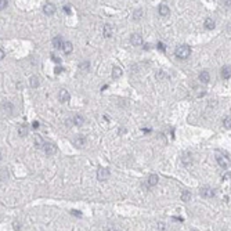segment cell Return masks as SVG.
Segmentation results:
<instances>
[{"label":"cell","instance_id":"6da1fadb","mask_svg":"<svg viewBox=\"0 0 231 231\" xmlns=\"http://www.w3.org/2000/svg\"><path fill=\"white\" fill-rule=\"evenodd\" d=\"M174 54L180 60H187L190 57V54H191V47L187 46V44H181V46H179V47L176 48Z\"/></svg>","mask_w":231,"mask_h":231},{"label":"cell","instance_id":"74e56055","mask_svg":"<svg viewBox=\"0 0 231 231\" xmlns=\"http://www.w3.org/2000/svg\"><path fill=\"white\" fill-rule=\"evenodd\" d=\"M39 126H40V125H39V122H36V121L33 122V129H37Z\"/></svg>","mask_w":231,"mask_h":231},{"label":"cell","instance_id":"836d02e7","mask_svg":"<svg viewBox=\"0 0 231 231\" xmlns=\"http://www.w3.org/2000/svg\"><path fill=\"white\" fill-rule=\"evenodd\" d=\"M157 78L158 79H165V78H166V75H165L162 71H161V72H158V74H157Z\"/></svg>","mask_w":231,"mask_h":231},{"label":"cell","instance_id":"d6a6232c","mask_svg":"<svg viewBox=\"0 0 231 231\" xmlns=\"http://www.w3.org/2000/svg\"><path fill=\"white\" fill-rule=\"evenodd\" d=\"M7 3H8V0H1V4H0V8L3 10V8H6L7 7Z\"/></svg>","mask_w":231,"mask_h":231},{"label":"cell","instance_id":"3957f363","mask_svg":"<svg viewBox=\"0 0 231 231\" xmlns=\"http://www.w3.org/2000/svg\"><path fill=\"white\" fill-rule=\"evenodd\" d=\"M97 179L100 181H107L110 179V170L107 168H100L97 170Z\"/></svg>","mask_w":231,"mask_h":231},{"label":"cell","instance_id":"52a82bcc","mask_svg":"<svg viewBox=\"0 0 231 231\" xmlns=\"http://www.w3.org/2000/svg\"><path fill=\"white\" fill-rule=\"evenodd\" d=\"M103 35H104L105 37H111L114 35V26L110 25V24H105V25L103 26Z\"/></svg>","mask_w":231,"mask_h":231},{"label":"cell","instance_id":"ffe728a7","mask_svg":"<svg viewBox=\"0 0 231 231\" xmlns=\"http://www.w3.org/2000/svg\"><path fill=\"white\" fill-rule=\"evenodd\" d=\"M181 162L184 165H190V163H192V157H191V154H185L183 158H181Z\"/></svg>","mask_w":231,"mask_h":231},{"label":"cell","instance_id":"9a60e30c","mask_svg":"<svg viewBox=\"0 0 231 231\" xmlns=\"http://www.w3.org/2000/svg\"><path fill=\"white\" fill-rule=\"evenodd\" d=\"M84 122V118L82 115H75L74 116V125H76V126H82Z\"/></svg>","mask_w":231,"mask_h":231},{"label":"cell","instance_id":"7a4b0ae2","mask_svg":"<svg viewBox=\"0 0 231 231\" xmlns=\"http://www.w3.org/2000/svg\"><path fill=\"white\" fill-rule=\"evenodd\" d=\"M216 161H217V163H219L223 169H227L228 166H230V158L227 157L226 154L217 152V155H216Z\"/></svg>","mask_w":231,"mask_h":231},{"label":"cell","instance_id":"4316f807","mask_svg":"<svg viewBox=\"0 0 231 231\" xmlns=\"http://www.w3.org/2000/svg\"><path fill=\"white\" fill-rule=\"evenodd\" d=\"M143 17V10L141 8H138V10H136L134 11V14H133V20H140V18H141Z\"/></svg>","mask_w":231,"mask_h":231},{"label":"cell","instance_id":"277c9868","mask_svg":"<svg viewBox=\"0 0 231 231\" xmlns=\"http://www.w3.org/2000/svg\"><path fill=\"white\" fill-rule=\"evenodd\" d=\"M201 197H204V198H212V197H215V191L209 187H202L199 191Z\"/></svg>","mask_w":231,"mask_h":231},{"label":"cell","instance_id":"603a6c76","mask_svg":"<svg viewBox=\"0 0 231 231\" xmlns=\"http://www.w3.org/2000/svg\"><path fill=\"white\" fill-rule=\"evenodd\" d=\"M3 110L7 111L8 114H11V112H13V104H11V103H8V101L3 103Z\"/></svg>","mask_w":231,"mask_h":231},{"label":"cell","instance_id":"f1b7e54d","mask_svg":"<svg viewBox=\"0 0 231 231\" xmlns=\"http://www.w3.org/2000/svg\"><path fill=\"white\" fill-rule=\"evenodd\" d=\"M221 179L223 180H230L231 179V172H226V173L221 174Z\"/></svg>","mask_w":231,"mask_h":231},{"label":"cell","instance_id":"d590c367","mask_svg":"<svg viewBox=\"0 0 231 231\" xmlns=\"http://www.w3.org/2000/svg\"><path fill=\"white\" fill-rule=\"evenodd\" d=\"M64 11H65L67 14H69V13H71V7H69V6H64Z\"/></svg>","mask_w":231,"mask_h":231},{"label":"cell","instance_id":"8992f818","mask_svg":"<svg viewBox=\"0 0 231 231\" xmlns=\"http://www.w3.org/2000/svg\"><path fill=\"white\" fill-rule=\"evenodd\" d=\"M43 13L47 14V15L54 14V13H55V6L53 4V3H46V4L43 6Z\"/></svg>","mask_w":231,"mask_h":231},{"label":"cell","instance_id":"b9f144b4","mask_svg":"<svg viewBox=\"0 0 231 231\" xmlns=\"http://www.w3.org/2000/svg\"><path fill=\"white\" fill-rule=\"evenodd\" d=\"M190 231H198V230H190Z\"/></svg>","mask_w":231,"mask_h":231},{"label":"cell","instance_id":"5bb4252c","mask_svg":"<svg viewBox=\"0 0 231 231\" xmlns=\"http://www.w3.org/2000/svg\"><path fill=\"white\" fill-rule=\"evenodd\" d=\"M158 180H159V177H158L157 174H151L147 180V184L150 185V187H154V185H157L158 184Z\"/></svg>","mask_w":231,"mask_h":231},{"label":"cell","instance_id":"f546056e","mask_svg":"<svg viewBox=\"0 0 231 231\" xmlns=\"http://www.w3.org/2000/svg\"><path fill=\"white\" fill-rule=\"evenodd\" d=\"M62 71H64V68L61 67V65H58V67H55V69H54V74L58 75V74H61Z\"/></svg>","mask_w":231,"mask_h":231},{"label":"cell","instance_id":"30bf717a","mask_svg":"<svg viewBox=\"0 0 231 231\" xmlns=\"http://www.w3.org/2000/svg\"><path fill=\"white\" fill-rule=\"evenodd\" d=\"M69 98H71V95H69V93L67 91V90H61L60 93H58V100L61 101V103H68Z\"/></svg>","mask_w":231,"mask_h":231},{"label":"cell","instance_id":"d4e9b609","mask_svg":"<svg viewBox=\"0 0 231 231\" xmlns=\"http://www.w3.org/2000/svg\"><path fill=\"white\" fill-rule=\"evenodd\" d=\"M223 125H224L226 129H231V116H226L223 119Z\"/></svg>","mask_w":231,"mask_h":231},{"label":"cell","instance_id":"8d00e7d4","mask_svg":"<svg viewBox=\"0 0 231 231\" xmlns=\"http://www.w3.org/2000/svg\"><path fill=\"white\" fill-rule=\"evenodd\" d=\"M158 47H159V50H161V51H165V46H163V43H158Z\"/></svg>","mask_w":231,"mask_h":231},{"label":"cell","instance_id":"4dcf8cb0","mask_svg":"<svg viewBox=\"0 0 231 231\" xmlns=\"http://www.w3.org/2000/svg\"><path fill=\"white\" fill-rule=\"evenodd\" d=\"M71 213H72V215L74 216H76V217H82V213H80V212H79V210H71Z\"/></svg>","mask_w":231,"mask_h":231},{"label":"cell","instance_id":"7c38bea8","mask_svg":"<svg viewBox=\"0 0 231 231\" xmlns=\"http://www.w3.org/2000/svg\"><path fill=\"white\" fill-rule=\"evenodd\" d=\"M221 78L223 79L231 78V67H223L221 68Z\"/></svg>","mask_w":231,"mask_h":231},{"label":"cell","instance_id":"5b68a950","mask_svg":"<svg viewBox=\"0 0 231 231\" xmlns=\"http://www.w3.org/2000/svg\"><path fill=\"white\" fill-rule=\"evenodd\" d=\"M43 150H44V152L47 154V155H53V154H55V151H57V148H55V145H54L53 143H44Z\"/></svg>","mask_w":231,"mask_h":231},{"label":"cell","instance_id":"7402d4cb","mask_svg":"<svg viewBox=\"0 0 231 231\" xmlns=\"http://www.w3.org/2000/svg\"><path fill=\"white\" fill-rule=\"evenodd\" d=\"M190 199H191V192L190 191H183L181 192V201L183 202H188Z\"/></svg>","mask_w":231,"mask_h":231},{"label":"cell","instance_id":"1f68e13d","mask_svg":"<svg viewBox=\"0 0 231 231\" xmlns=\"http://www.w3.org/2000/svg\"><path fill=\"white\" fill-rule=\"evenodd\" d=\"M51 58H53V61H54V62H61V58L60 57H57V55H54V54H51Z\"/></svg>","mask_w":231,"mask_h":231},{"label":"cell","instance_id":"f35d334b","mask_svg":"<svg viewBox=\"0 0 231 231\" xmlns=\"http://www.w3.org/2000/svg\"><path fill=\"white\" fill-rule=\"evenodd\" d=\"M0 57H1V60H3V58H4V51H3V50H1V51H0Z\"/></svg>","mask_w":231,"mask_h":231},{"label":"cell","instance_id":"cb8c5ba5","mask_svg":"<svg viewBox=\"0 0 231 231\" xmlns=\"http://www.w3.org/2000/svg\"><path fill=\"white\" fill-rule=\"evenodd\" d=\"M121 75H122V69L119 67H115L112 69V78H119Z\"/></svg>","mask_w":231,"mask_h":231},{"label":"cell","instance_id":"4fadbf2b","mask_svg":"<svg viewBox=\"0 0 231 231\" xmlns=\"http://www.w3.org/2000/svg\"><path fill=\"white\" fill-rule=\"evenodd\" d=\"M199 80L202 82V83H208L210 80V75H209V72L208 71H202L199 74Z\"/></svg>","mask_w":231,"mask_h":231},{"label":"cell","instance_id":"8fae6325","mask_svg":"<svg viewBox=\"0 0 231 231\" xmlns=\"http://www.w3.org/2000/svg\"><path fill=\"white\" fill-rule=\"evenodd\" d=\"M62 46H64V42L61 36H55L53 39V47L54 48H61L62 50Z\"/></svg>","mask_w":231,"mask_h":231},{"label":"cell","instance_id":"60d3db41","mask_svg":"<svg viewBox=\"0 0 231 231\" xmlns=\"http://www.w3.org/2000/svg\"><path fill=\"white\" fill-rule=\"evenodd\" d=\"M108 231H118V230H115V228H110Z\"/></svg>","mask_w":231,"mask_h":231},{"label":"cell","instance_id":"2e32d148","mask_svg":"<svg viewBox=\"0 0 231 231\" xmlns=\"http://www.w3.org/2000/svg\"><path fill=\"white\" fill-rule=\"evenodd\" d=\"M215 21L212 20V18H206L205 20V28L206 29H209V31H212V29H215Z\"/></svg>","mask_w":231,"mask_h":231},{"label":"cell","instance_id":"ac0fdd59","mask_svg":"<svg viewBox=\"0 0 231 231\" xmlns=\"http://www.w3.org/2000/svg\"><path fill=\"white\" fill-rule=\"evenodd\" d=\"M159 14H161V15H168L169 14V7L166 4H161L159 6Z\"/></svg>","mask_w":231,"mask_h":231},{"label":"cell","instance_id":"484cf974","mask_svg":"<svg viewBox=\"0 0 231 231\" xmlns=\"http://www.w3.org/2000/svg\"><path fill=\"white\" fill-rule=\"evenodd\" d=\"M35 145H36V148H43L44 147V143H43L42 137H36V140H35Z\"/></svg>","mask_w":231,"mask_h":231},{"label":"cell","instance_id":"ba28073f","mask_svg":"<svg viewBox=\"0 0 231 231\" xmlns=\"http://www.w3.org/2000/svg\"><path fill=\"white\" fill-rule=\"evenodd\" d=\"M130 43L133 46H141L143 44V37L138 35V33H134V35H131L130 37Z\"/></svg>","mask_w":231,"mask_h":231},{"label":"cell","instance_id":"d6986e66","mask_svg":"<svg viewBox=\"0 0 231 231\" xmlns=\"http://www.w3.org/2000/svg\"><path fill=\"white\" fill-rule=\"evenodd\" d=\"M18 134L21 137H25L26 134H28V127H26V125H21V126L18 127Z\"/></svg>","mask_w":231,"mask_h":231},{"label":"cell","instance_id":"ab89813d","mask_svg":"<svg viewBox=\"0 0 231 231\" xmlns=\"http://www.w3.org/2000/svg\"><path fill=\"white\" fill-rule=\"evenodd\" d=\"M226 3V6H231V0H227V1H224Z\"/></svg>","mask_w":231,"mask_h":231},{"label":"cell","instance_id":"44dd1931","mask_svg":"<svg viewBox=\"0 0 231 231\" xmlns=\"http://www.w3.org/2000/svg\"><path fill=\"white\" fill-rule=\"evenodd\" d=\"M29 84H31V87L36 89L37 86H39V78L37 76H32L31 80H29Z\"/></svg>","mask_w":231,"mask_h":231},{"label":"cell","instance_id":"e0dca14e","mask_svg":"<svg viewBox=\"0 0 231 231\" xmlns=\"http://www.w3.org/2000/svg\"><path fill=\"white\" fill-rule=\"evenodd\" d=\"M62 51L65 53V54H69V53L72 51V43H71V42H64Z\"/></svg>","mask_w":231,"mask_h":231},{"label":"cell","instance_id":"9c48e42d","mask_svg":"<svg viewBox=\"0 0 231 231\" xmlns=\"http://www.w3.org/2000/svg\"><path fill=\"white\" fill-rule=\"evenodd\" d=\"M72 143H74V145H75L76 148L83 147L84 143H86V137H84V136H76V137L74 138V141H72Z\"/></svg>","mask_w":231,"mask_h":231},{"label":"cell","instance_id":"e575fe53","mask_svg":"<svg viewBox=\"0 0 231 231\" xmlns=\"http://www.w3.org/2000/svg\"><path fill=\"white\" fill-rule=\"evenodd\" d=\"M158 228H159V230H165V228H166L165 223H162V221H161V223H158Z\"/></svg>","mask_w":231,"mask_h":231},{"label":"cell","instance_id":"83f0119b","mask_svg":"<svg viewBox=\"0 0 231 231\" xmlns=\"http://www.w3.org/2000/svg\"><path fill=\"white\" fill-rule=\"evenodd\" d=\"M89 68H90V64L87 62V61H84V62H82L80 65H79V69H82V71H89Z\"/></svg>","mask_w":231,"mask_h":231}]
</instances>
